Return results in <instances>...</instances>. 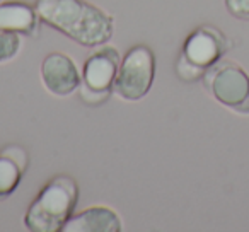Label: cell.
<instances>
[{
    "instance_id": "cell-1",
    "label": "cell",
    "mask_w": 249,
    "mask_h": 232,
    "mask_svg": "<svg viewBox=\"0 0 249 232\" xmlns=\"http://www.w3.org/2000/svg\"><path fill=\"white\" fill-rule=\"evenodd\" d=\"M35 9L45 24L86 48L106 45L114 35L113 18L87 0H36Z\"/></svg>"
},
{
    "instance_id": "cell-2",
    "label": "cell",
    "mask_w": 249,
    "mask_h": 232,
    "mask_svg": "<svg viewBox=\"0 0 249 232\" xmlns=\"http://www.w3.org/2000/svg\"><path fill=\"white\" fill-rule=\"evenodd\" d=\"M79 201V186L67 174L52 178L31 201L24 215V227L31 232H58Z\"/></svg>"
},
{
    "instance_id": "cell-3",
    "label": "cell",
    "mask_w": 249,
    "mask_h": 232,
    "mask_svg": "<svg viewBox=\"0 0 249 232\" xmlns=\"http://www.w3.org/2000/svg\"><path fill=\"white\" fill-rule=\"evenodd\" d=\"M156 55L147 45H135L121 58L113 92L124 101H140L152 89Z\"/></svg>"
},
{
    "instance_id": "cell-4",
    "label": "cell",
    "mask_w": 249,
    "mask_h": 232,
    "mask_svg": "<svg viewBox=\"0 0 249 232\" xmlns=\"http://www.w3.org/2000/svg\"><path fill=\"white\" fill-rule=\"evenodd\" d=\"M203 82L220 104L249 114V75L242 67L220 60L205 72Z\"/></svg>"
},
{
    "instance_id": "cell-5",
    "label": "cell",
    "mask_w": 249,
    "mask_h": 232,
    "mask_svg": "<svg viewBox=\"0 0 249 232\" xmlns=\"http://www.w3.org/2000/svg\"><path fill=\"white\" fill-rule=\"evenodd\" d=\"M121 56L114 46H101L82 67L80 97L87 104H101L111 96L114 79L120 70Z\"/></svg>"
},
{
    "instance_id": "cell-6",
    "label": "cell",
    "mask_w": 249,
    "mask_h": 232,
    "mask_svg": "<svg viewBox=\"0 0 249 232\" xmlns=\"http://www.w3.org/2000/svg\"><path fill=\"white\" fill-rule=\"evenodd\" d=\"M227 48V38L217 28L200 26L186 38L181 56L186 62H190L191 65L200 69L201 72H207L210 67L220 62Z\"/></svg>"
},
{
    "instance_id": "cell-7",
    "label": "cell",
    "mask_w": 249,
    "mask_h": 232,
    "mask_svg": "<svg viewBox=\"0 0 249 232\" xmlns=\"http://www.w3.org/2000/svg\"><path fill=\"white\" fill-rule=\"evenodd\" d=\"M43 86L53 96L65 97L73 94L82 84V73L75 62L65 53H48L41 62Z\"/></svg>"
},
{
    "instance_id": "cell-8",
    "label": "cell",
    "mask_w": 249,
    "mask_h": 232,
    "mask_svg": "<svg viewBox=\"0 0 249 232\" xmlns=\"http://www.w3.org/2000/svg\"><path fill=\"white\" fill-rule=\"evenodd\" d=\"M121 218L113 208L96 205L73 214L63 225V232H120Z\"/></svg>"
},
{
    "instance_id": "cell-9",
    "label": "cell",
    "mask_w": 249,
    "mask_h": 232,
    "mask_svg": "<svg viewBox=\"0 0 249 232\" xmlns=\"http://www.w3.org/2000/svg\"><path fill=\"white\" fill-rule=\"evenodd\" d=\"M38 22L39 16L31 5L22 2H0V29L35 36L38 33Z\"/></svg>"
},
{
    "instance_id": "cell-10",
    "label": "cell",
    "mask_w": 249,
    "mask_h": 232,
    "mask_svg": "<svg viewBox=\"0 0 249 232\" xmlns=\"http://www.w3.org/2000/svg\"><path fill=\"white\" fill-rule=\"evenodd\" d=\"M26 169V154L18 147L0 154V200L9 198L22 179Z\"/></svg>"
},
{
    "instance_id": "cell-11",
    "label": "cell",
    "mask_w": 249,
    "mask_h": 232,
    "mask_svg": "<svg viewBox=\"0 0 249 232\" xmlns=\"http://www.w3.org/2000/svg\"><path fill=\"white\" fill-rule=\"evenodd\" d=\"M21 48V38L12 31L0 29V63L11 62Z\"/></svg>"
},
{
    "instance_id": "cell-12",
    "label": "cell",
    "mask_w": 249,
    "mask_h": 232,
    "mask_svg": "<svg viewBox=\"0 0 249 232\" xmlns=\"http://www.w3.org/2000/svg\"><path fill=\"white\" fill-rule=\"evenodd\" d=\"M176 70H178V75H179L183 80H186V82H193V80L203 79V75H205V72H201L200 69L191 65L190 62H186L183 56H179V60H178Z\"/></svg>"
},
{
    "instance_id": "cell-13",
    "label": "cell",
    "mask_w": 249,
    "mask_h": 232,
    "mask_svg": "<svg viewBox=\"0 0 249 232\" xmlns=\"http://www.w3.org/2000/svg\"><path fill=\"white\" fill-rule=\"evenodd\" d=\"M225 9L235 19L249 21V0H225Z\"/></svg>"
},
{
    "instance_id": "cell-14",
    "label": "cell",
    "mask_w": 249,
    "mask_h": 232,
    "mask_svg": "<svg viewBox=\"0 0 249 232\" xmlns=\"http://www.w3.org/2000/svg\"><path fill=\"white\" fill-rule=\"evenodd\" d=\"M0 2H2V0H0Z\"/></svg>"
}]
</instances>
